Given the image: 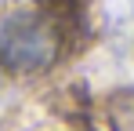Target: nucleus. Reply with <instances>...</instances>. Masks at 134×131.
Returning a JSON list of instances; mask_svg holds the SVG:
<instances>
[{
	"label": "nucleus",
	"mask_w": 134,
	"mask_h": 131,
	"mask_svg": "<svg viewBox=\"0 0 134 131\" xmlns=\"http://www.w3.org/2000/svg\"><path fill=\"white\" fill-rule=\"evenodd\" d=\"M58 33L54 22L36 11H15L0 18V62L15 73H36L54 62Z\"/></svg>",
	"instance_id": "nucleus-1"
}]
</instances>
